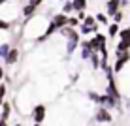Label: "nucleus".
<instances>
[{"instance_id": "nucleus-18", "label": "nucleus", "mask_w": 130, "mask_h": 126, "mask_svg": "<svg viewBox=\"0 0 130 126\" xmlns=\"http://www.w3.org/2000/svg\"><path fill=\"white\" fill-rule=\"evenodd\" d=\"M119 25L117 23H113V25H109V28H107V34H109V38H113V36H119Z\"/></svg>"}, {"instance_id": "nucleus-14", "label": "nucleus", "mask_w": 130, "mask_h": 126, "mask_svg": "<svg viewBox=\"0 0 130 126\" xmlns=\"http://www.w3.org/2000/svg\"><path fill=\"white\" fill-rule=\"evenodd\" d=\"M87 96H89V100H91V102H94V103H98V105H100V102H102V94H98V92H94V91H89V92H87Z\"/></svg>"}, {"instance_id": "nucleus-10", "label": "nucleus", "mask_w": 130, "mask_h": 126, "mask_svg": "<svg viewBox=\"0 0 130 126\" xmlns=\"http://www.w3.org/2000/svg\"><path fill=\"white\" fill-rule=\"evenodd\" d=\"M77 45H81V40L79 38H74V40H68V43H66V55H72V53L77 49Z\"/></svg>"}, {"instance_id": "nucleus-8", "label": "nucleus", "mask_w": 130, "mask_h": 126, "mask_svg": "<svg viewBox=\"0 0 130 126\" xmlns=\"http://www.w3.org/2000/svg\"><path fill=\"white\" fill-rule=\"evenodd\" d=\"M17 60H19V49H17V47H11L10 55H8V58H6L4 62H6V66H13Z\"/></svg>"}, {"instance_id": "nucleus-3", "label": "nucleus", "mask_w": 130, "mask_h": 126, "mask_svg": "<svg viewBox=\"0 0 130 126\" xmlns=\"http://www.w3.org/2000/svg\"><path fill=\"white\" fill-rule=\"evenodd\" d=\"M32 120L38 124H42L43 120H45V115H47V107L43 105V103H36V105L32 107Z\"/></svg>"}, {"instance_id": "nucleus-17", "label": "nucleus", "mask_w": 130, "mask_h": 126, "mask_svg": "<svg viewBox=\"0 0 130 126\" xmlns=\"http://www.w3.org/2000/svg\"><path fill=\"white\" fill-rule=\"evenodd\" d=\"M6 92H8V83H0V105L6 102Z\"/></svg>"}, {"instance_id": "nucleus-20", "label": "nucleus", "mask_w": 130, "mask_h": 126, "mask_svg": "<svg viewBox=\"0 0 130 126\" xmlns=\"http://www.w3.org/2000/svg\"><path fill=\"white\" fill-rule=\"evenodd\" d=\"M119 38H121V42H128V40H130V28L121 30V32H119Z\"/></svg>"}, {"instance_id": "nucleus-13", "label": "nucleus", "mask_w": 130, "mask_h": 126, "mask_svg": "<svg viewBox=\"0 0 130 126\" xmlns=\"http://www.w3.org/2000/svg\"><path fill=\"white\" fill-rule=\"evenodd\" d=\"M91 64H92V70L102 68V58L98 57V53H92V57H91Z\"/></svg>"}, {"instance_id": "nucleus-27", "label": "nucleus", "mask_w": 130, "mask_h": 126, "mask_svg": "<svg viewBox=\"0 0 130 126\" xmlns=\"http://www.w3.org/2000/svg\"><path fill=\"white\" fill-rule=\"evenodd\" d=\"M28 2H30V4H34V6H36V8H38V6H40V4H42V0H28Z\"/></svg>"}, {"instance_id": "nucleus-5", "label": "nucleus", "mask_w": 130, "mask_h": 126, "mask_svg": "<svg viewBox=\"0 0 130 126\" xmlns=\"http://www.w3.org/2000/svg\"><path fill=\"white\" fill-rule=\"evenodd\" d=\"M89 42H91V47H92V51H94V53H98L102 47L106 45V36H104V34H96L94 38H91Z\"/></svg>"}, {"instance_id": "nucleus-9", "label": "nucleus", "mask_w": 130, "mask_h": 126, "mask_svg": "<svg viewBox=\"0 0 130 126\" xmlns=\"http://www.w3.org/2000/svg\"><path fill=\"white\" fill-rule=\"evenodd\" d=\"M0 107H2V111H0V119H2V120H10V117H11V103L4 102Z\"/></svg>"}, {"instance_id": "nucleus-31", "label": "nucleus", "mask_w": 130, "mask_h": 126, "mask_svg": "<svg viewBox=\"0 0 130 126\" xmlns=\"http://www.w3.org/2000/svg\"><path fill=\"white\" fill-rule=\"evenodd\" d=\"M2 2H4V0H0V4H2Z\"/></svg>"}, {"instance_id": "nucleus-25", "label": "nucleus", "mask_w": 130, "mask_h": 126, "mask_svg": "<svg viewBox=\"0 0 130 126\" xmlns=\"http://www.w3.org/2000/svg\"><path fill=\"white\" fill-rule=\"evenodd\" d=\"M121 21H123V11H119V13H115V15H113V23H121Z\"/></svg>"}, {"instance_id": "nucleus-23", "label": "nucleus", "mask_w": 130, "mask_h": 126, "mask_svg": "<svg viewBox=\"0 0 130 126\" xmlns=\"http://www.w3.org/2000/svg\"><path fill=\"white\" fill-rule=\"evenodd\" d=\"M117 51H130V45L126 42H119V45H117Z\"/></svg>"}, {"instance_id": "nucleus-19", "label": "nucleus", "mask_w": 130, "mask_h": 126, "mask_svg": "<svg viewBox=\"0 0 130 126\" xmlns=\"http://www.w3.org/2000/svg\"><path fill=\"white\" fill-rule=\"evenodd\" d=\"M72 10H74V2H72V0H66L64 6H62V13H66V15H68Z\"/></svg>"}, {"instance_id": "nucleus-33", "label": "nucleus", "mask_w": 130, "mask_h": 126, "mask_svg": "<svg viewBox=\"0 0 130 126\" xmlns=\"http://www.w3.org/2000/svg\"><path fill=\"white\" fill-rule=\"evenodd\" d=\"M128 28H130V26H128Z\"/></svg>"}, {"instance_id": "nucleus-4", "label": "nucleus", "mask_w": 130, "mask_h": 126, "mask_svg": "<svg viewBox=\"0 0 130 126\" xmlns=\"http://www.w3.org/2000/svg\"><path fill=\"white\" fill-rule=\"evenodd\" d=\"M68 21H70V17L66 15V13H55V15H53V19H51V23L57 26V28H64V26H68Z\"/></svg>"}, {"instance_id": "nucleus-22", "label": "nucleus", "mask_w": 130, "mask_h": 126, "mask_svg": "<svg viewBox=\"0 0 130 126\" xmlns=\"http://www.w3.org/2000/svg\"><path fill=\"white\" fill-rule=\"evenodd\" d=\"M96 21H98L100 25H107V23H109V21H107V15H106V13H98V15H96Z\"/></svg>"}, {"instance_id": "nucleus-21", "label": "nucleus", "mask_w": 130, "mask_h": 126, "mask_svg": "<svg viewBox=\"0 0 130 126\" xmlns=\"http://www.w3.org/2000/svg\"><path fill=\"white\" fill-rule=\"evenodd\" d=\"M79 30H81V36H87V34H91V32H94V30H98V28H91V26L81 25V26H79Z\"/></svg>"}, {"instance_id": "nucleus-28", "label": "nucleus", "mask_w": 130, "mask_h": 126, "mask_svg": "<svg viewBox=\"0 0 130 126\" xmlns=\"http://www.w3.org/2000/svg\"><path fill=\"white\" fill-rule=\"evenodd\" d=\"M2 79H6V74H4V68L0 66V81H2Z\"/></svg>"}, {"instance_id": "nucleus-11", "label": "nucleus", "mask_w": 130, "mask_h": 126, "mask_svg": "<svg viewBox=\"0 0 130 126\" xmlns=\"http://www.w3.org/2000/svg\"><path fill=\"white\" fill-rule=\"evenodd\" d=\"M60 34L64 36L66 40H74V38H79V34L75 32V28H72V26H64V28H60Z\"/></svg>"}, {"instance_id": "nucleus-29", "label": "nucleus", "mask_w": 130, "mask_h": 126, "mask_svg": "<svg viewBox=\"0 0 130 126\" xmlns=\"http://www.w3.org/2000/svg\"><path fill=\"white\" fill-rule=\"evenodd\" d=\"M0 126H10V124H8V120H2V119H0Z\"/></svg>"}, {"instance_id": "nucleus-30", "label": "nucleus", "mask_w": 130, "mask_h": 126, "mask_svg": "<svg viewBox=\"0 0 130 126\" xmlns=\"http://www.w3.org/2000/svg\"><path fill=\"white\" fill-rule=\"evenodd\" d=\"M32 126H43V124H38V122H34V124H32Z\"/></svg>"}, {"instance_id": "nucleus-12", "label": "nucleus", "mask_w": 130, "mask_h": 126, "mask_svg": "<svg viewBox=\"0 0 130 126\" xmlns=\"http://www.w3.org/2000/svg\"><path fill=\"white\" fill-rule=\"evenodd\" d=\"M36 10H38V8H36L34 4H30V2H28V4H26V6L23 8V17H32Z\"/></svg>"}, {"instance_id": "nucleus-26", "label": "nucleus", "mask_w": 130, "mask_h": 126, "mask_svg": "<svg viewBox=\"0 0 130 126\" xmlns=\"http://www.w3.org/2000/svg\"><path fill=\"white\" fill-rule=\"evenodd\" d=\"M10 28V23H8V21H2L0 19V30H8Z\"/></svg>"}, {"instance_id": "nucleus-1", "label": "nucleus", "mask_w": 130, "mask_h": 126, "mask_svg": "<svg viewBox=\"0 0 130 126\" xmlns=\"http://www.w3.org/2000/svg\"><path fill=\"white\" fill-rule=\"evenodd\" d=\"M130 62V51H115V64H113V71L121 74L126 64Z\"/></svg>"}, {"instance_id": "nucleus-2", "label": "nucleus", "mask_w": 130, "mask_h": 126, "mask_svg": "<svg viewBox=\"0 0 130 126\" xmlns=\"http://www.w3.org/2000/svg\"><path fill=\"white\" fill-rule=\"evenodd\" d=\"M94 120L96 122H102V124H109L113 120V115H111V109H107L104 105H98L96 113H94Z\"/></svg>"}, {"instance_id": "nucleus-6", "label": "nucleus", "mask_w": 130, "mask_h": 126, "mask_svg": "<svg viewBox=\"0 0 130 126\" xmlns=\"http://www.w3.org/2000/svg\"><path fill=\"white\" fill-rule=\"evenodd\" d=\"M81 60H91V57H92V47H91V42H89V40H83L81 42Z\"/></svg>"}, {"instance_id": "nucleus-15", "label": "nucleus", "mask_w": 130, "mask_h": 126, "mask_svg": "<svg viewBox=\"0 0 130 126\" xmlns=\"http://www.w3.org/2000/svg\"><path fill=\"white\" fill-rule=\"evenodd\" d=\"M10 51H11V45H10V43H2V45H0V57H2L4 60L8 58Z\"/></svg>"}, {"instance_id": "nucleus-32", "label": "nucleus", "mask_w": 130, "mask_h": 126, "mask_svg": "<svg viewBox=\"0 0 130 126\" xmlns=\"http://www.w3.org/2000/svg\"><path fill=\"white\" fill-rule=\"evenodd\" d=\"M72 2H74V0H72Z\"/></svg>"}, {"instance_id": "nucleus-24", "label": "nucleus", "mask_w": 130, "mask_h": 126, "mask_svg": "<svg viewBox=\"0 0 130 126\" xmlns=\"http://www.w3.org/2000/svg\"><path fill=\"white\" fill-rule=\"evenodd\" d=\"M68 26H72V28L79 26V19H77V17H70V21H68Z\"/></svg>"}, {"instance_id": "nucleus-7", "label": "nucleus", "mask_w": 130, "mask_h": 126, "mask_svg": "<svg viewBox=\"0 0 130 126\" xmlns=\"http://www.w3.org/2000/svg\"><path fill=\"white\" fill-rule=\"evenodd\" d=\"M121 6H123V0H107V4H106L107 15L113 17L115 13H119V8H121Z\"/></svg>"}, {"instance_id": "nucleus-16", "label": "nucleus", "mask_w": 130, "mask_h": 126, "mask_svg": "<svg viewBox=\"0 0 130 126\" xmlns=\"http://www.w3.org/2000/svg\"><path fill=\"white\" fill-rule=\"evenodd\" d=\"M85 8H87V0H74V10L75 11H85Z\"/></svg>"}]
</instances>
